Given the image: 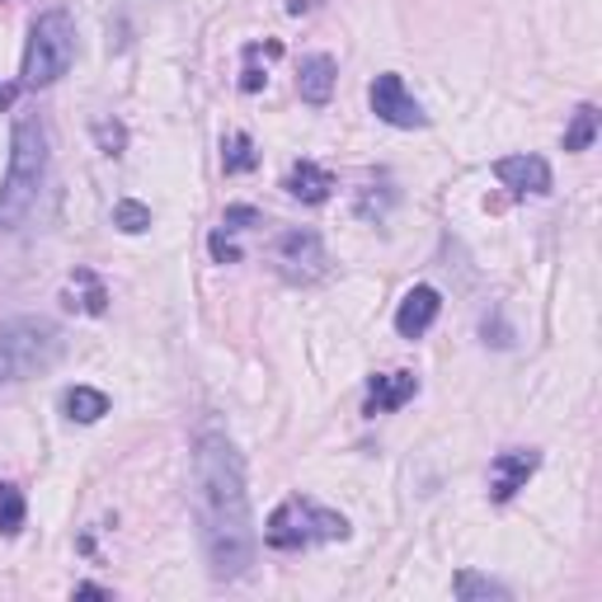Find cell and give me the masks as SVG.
<instances>
[{"instance_id":"7","label":"cell","mask_w":602,"mask_h":602,"mask_svg":"<svg viewBox=\"0 0 602 602\" xmlns=\"http://www.w3.org/2000/svg\"><path fill=\"white\" fill-rule=\"evenodd\" d=\"M278 263H282V278L288 282H315L325 273V245H320L315 231H282L278 236Z\"/></svg>"},{"instance_id":"16","label":"cell","mask_w":602,"mask_h":602,"mask_svg":"<svg viewBox=\"0 0 602 602\" xmlns=\"http://www.w3.org/2000/svg\"><path fill=\"white\" fill-rule=\"evenodd\" d=\"M452 593H457L461 602H489V598H495V602H504L508 598V589H504V583H495V579H485V574H476V570H461L457 574V583H452Z\"/></svg>"},{"instance_id":"10","label":"cell","mask_w":602,"mask_h":602,"mask_svg":"<svg viewBox=\"0 0 602 602\" xmlns=\"http://www.w3.org/2000/svg\"><path fill=\"white\" fill-rule=\"evenodd\" d=\"M495 179L504 188H513V194H551V165L541 156H504L495 160Z\"/></svg>"},{"instance_id":"13","label":"cell","mask_w":602,"mask_h":602,"mask_svg":"<svg viewBox=\"0 0 602 602\" xmlns=\"http://www.w3.org/2000/svg\"><path fill=\"white\" fill-rule=\"evenodd\" d=\"M282 188H288L297 203H325L330 188H334V175L325 165H315V160H297L288 169V179H282Z\"/></svg>"},{"instance_id":"15","label":"cell","mask_w":602,"mask_h":602,"mask_svg":"<svg viewBox=\"0 0 602 602\" xmlns=\"http://www.w3.org/2000/svg\"><path fill=\"white\" fill-rule=\"evenodd\" d=\"M255 165H259L255 137H250V132H231V137L221 142V169H226V175H250Z\"/></svg>"},{"instance_id":"2","label":"cell","mask_w":602,"mask_h":602,"mask_svg":"<svg viewBox=\"0 0 602 602\" xmlns=\"http://www.w3.org/2000/svg\"><path fill=\"white\" fill-rule=\"evenodd\" d=\"M43 184H48V127L33 118H19L10 137V169H6V184H0V226L6 231H19L29 221Z\"/></svg>"},{"instance_id":"25","label":"cell","mask_w":602,"mask_h":602,"mask_svg":"<svg viewBox=\"0 0 602 602\" xmlns=\"http://www.w3.org/2000/svg\"><path fill=\"white\" fill-rule=\"evenodd\" d=\"M75 598H113V593L100 589V583H75Z\"/></svg>"},{"instance_id":"8","label":"cell","mask_w":602,"mask_h":602,"mask_svg":"<svg viewBox=\"0 0 602 602\" xmlns=\"http://www.w3.org/2000/svg\"><path fill=\"white\" fill-rule=\"evenodd\" d=\"M537 466H541V452L532 447H513V452H499L495 466H489V499L495 504H508L518 495V489H527V480L537 476Z\"/></svg>"},{"instance_id":"20","label":"cell","mask_w":602,"mask_h":602,"mask_svg":"<svg viewBox=\"0 0 602 602\" xmlns=\"http://www.w3.org/2000/svg\"><path fill=\"white\" fill-rule=\"evenodd\" d=\"M113 226H118V231H127V236H142L146 226H150V207L123 198L118 207H113Z\"/></svg>"},{"instance_id":"26","label":"cell","mask_w":602,"mask_h":602,"mask_svg":"<svg viewBox=\"0 0 602 602\" xmlns=\"http://www.w3.org/2000/svg\"><path fill=\"white\" fill-rule=\"evenodd\" d=\"M10 100H14V90H10V85H0V104H10Z\"/></svg>"},{"instance_id":"11","label":"cell","mask_w":602,"mask_h":602,"mask_svg":"<svg viewBox=\"0 0 602 602\" xmlns=\"http://www.w3.org/2000/svg\"><path fill=\"white\" fill-rule=\"evenodd\" d=\"M414 395H419V376L414 372H382L367 382V414H391L405 401H414Z\"/></svg>"},{"instance_id":"3","label":"cell","mask_w":602,"mask_h":602,"mask_svg":"<svg viewBox=\"0 0 602 602\" xmlns=\"http://www.w3.org/2000/svg\"><path fill=\"white\" fill-rule=\"evenodd\" d=\"M66 339L48 315H14L0 325V382H29L62 357Z\"/></svg>"},{"instance_id":"5","label":"cell","mask_w":602,"mask_h":602,"mask_svg":"<svg viewBox=\"0 0 602 602\" xmlns=\"http://www.w3.org/2000/svg\"><path fill=\"white\" fill-rule=\"evenodd\" d=\"M75 62V24L66 10H43L29 29V48H24V85L43 90L52 81H62Z\"/></svg>"},{"instance_id":"17","label":"cell","mask_w":602,"mask_h":602,"mask_svg":"<svg viewBox=\"0 0 602 602\" xmlns=\"http://www.w3.org/2000/svg\"><path fill=\"white\" fill-rule=\"evenodd\" d=\"M598 142V104H579L574 123L564 127V150H589Z\"/></svg>"},{"instance_id":"21","label":"cell","mask_w":602,"mask_h":602,"mask_svg":"<svg viewBox=\"0 0 602 602\" xmlns=\"http://www.w3.org/2000/svg\"><path fill=\"white\" fill-rule=\"evenodd\" d=\"M250 226H259V207H250V203H236V207H226V217H221L217 231H226V236H240V231H250Z\"/></svg>"},{"instance_id":"23","label":"cell","mask_w":602,"mask_h":602,"mask_svg":"<svg viewBox=\"0 0 602 602\" xmlns=\"http://www.w3.org/2000/svg\"><path fill=\"white\" fill-rule=\"evenodd\" d=\"M94 137H100L104 156H118V150H123V127L118 123H94Z\"/></svg>"},{"instance_id":"6","label":"cell","mask_w":602,"mask_h":602,"mask_svg":"<svg viewBox=\"0 0 602 602\" xmlns=\"http://www.w3.org/2000/svg\"><path fill=\"white\" fill-rule=\"evenodd\" d=\"M372 113L382 123H391V127H424L428 123V113H424V104L414 100V94L405 90V81L395 71H386V75H376L372 81Z\"/></svg>"},{"instance_id":"19","label":"cell","mask_w":602,"mask_h":602,"mask_svg":"<svg viewBox=\"0 0 602 602\" xmlns=\"http://www.w3.org/2000/svg\"><path fill=\"white\" fill-rule=\"evenodd\" d=\"M24 495H19L14 485H0V537H14L19 527H24Z\"/></svg>"},{"instance_id":"12","label":"cell","mask_w":602,"mask_h":602,"mask_svg":"<svg viewBox=\"0 0 602 602\" xmlns=\"http://www.w3.org/2000/svg\"><path fill=\"white\" fill-rule=\"evenodd\" d=\"M334 81H339L334 56H325V52H311L307 62H301L297 90H301V100H307L311 108H325V104H330V94H334Z\"/></svg>"},{"instance_id":"24","label":"cell","mask_w":602,"mask_h":602,"mask_svg":"<svg viewBox=\"0 0 602 602\" xmlns=\"http://www.w3.org/2000/svg\"><path fill=\"white\" fill-rule=\"evenodd\" d=\"M207 245H212V259H217V263H240L236 240L226 236V231H212V240H207Z\"/></svg>"},{"instance_id":"18","label":"cell","mask_w":602,"mask_h":602,"mask_svg":"<svg viewBox=\"0 0 602 602\" xmlns=\"http://www.w3.org/2000/svg\"><path fill=\"white\" fill-rule=\"evenodd\" d=\"M71 282H81V297L71 292L66 307H81L85 315H104V311H108V292H104V282L94 278L90 269H75V278H71Z\"/></svg>"},{"instance_id":"1","label":"cell","mask_w":602,"mask_h":602,"mask_svg":"<svg viewBox=\"0 0 602 602\" xmlns=\"http://www.w3.org/2000/svg\"><path fill=\"white\" fill-rule=\"evenodd\" d=\"M194 508L212 579L217 583L240 579L255 564L250 489H245V461L236 443L217 428H207L194 447Z\"/></svg>"},{"instance_id":"9","label":"cell","mask_w":602,"mask_h":602,"mask_svg":"<svg viewBox=\"0 0 602 602\" xmlns=\"http://www.w3.org/2000/svg\"><path fill=\"white\" fill-rule=\"evenodd\" d=\"M438 311H443L438 288L419 282V288H409L405 301L395 307V334H401V339H419V334H428L433 320H438Z\"/></svg>"},{"instance_id":"14","label":"cell","mask_w":602,"mask_h":602,"mask_svg":"<svg viewBox=\"0 0 602 602\" xmlns=\"http://www.w3.org/2000/svg\"><path fill=\"white\" fill-rule=\"evenodd\" d=\"M62 409H66V419H75V424H100L108 414V395L94 391V386H71L62 395Z\"/></svg>"},{"instance_id":"4","label":"cell","mask_w":602,"mask_h":602,"mask_svg":"<svg viewBox=\"0 0 602 602\" xmlns=\"http://www.w3.org/2000/svg\"><path fill=\"white\" fill-rule=\"evenodd\" d=\"M263 541L273 551H311V546H325V541H349V518L307 495H292L269 513Z\"/></svg>"},{"instance_id":"22","label":"cell","mask_w":602,"mask_h":602,"mask_svg":"<svg viewBox=\"0 0 602 602\" xmlns=\"http://www.w3.org/2000/svg\"><path fill=\"white\" fill-rule=\"evenodd\" d=\"M259 52H263L259 43L245 48V71H240V90H245V94H259V90H263V81H269V75L259 71Z\"/></svg>"}]
</instances>
